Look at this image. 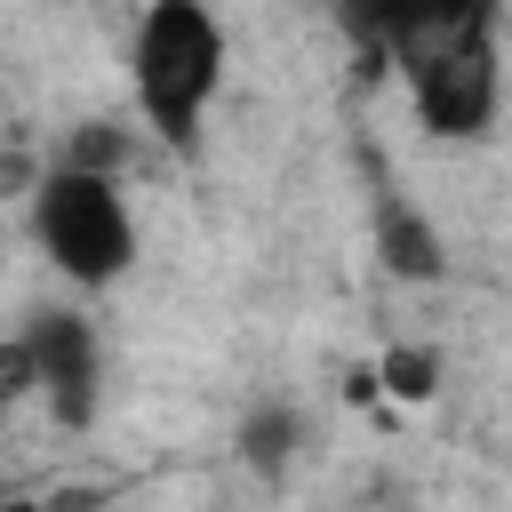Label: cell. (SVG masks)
Masks as SVG:
<instances>
[{
	"label": "cell",
	"instance_id": "3957f363",
	"mask_svg": "<svg viewBox=\"0 0 512 512\" xmlns=\"http://www.w3.org/2000/svg\"><path fill=\"white\" fill-rule=\"evenodd\" d=\"M400 80H408V104L432 136L448 144H472L496 128V104H504V64H496V24H472V32H448V40H424L416 56H400Z\"/></svg>",
	"mask_w": 512,
	"mask_h": 512
},
{
	"label": "cell",
	"instance_id": "277c9868",
	"mask_svg": "<svg viewBox=\"0 0 512 512\" xmlns=\"http://www.w3.org/2000/svg\"><path fill=\"white\" fill-rule=\"evenodd\" d=\"M8 392H40V408L64 424V432H88L96 424V400H104V352H96V328L64 304L32 312L8 344Z\"/></svg>",
	"mask_w": 512,
	"mask_h": 512
},
{
	"label": "cell",
	"instance_id": "8992f818",
	"mask_svg": "<svg viewBox=\"0 0 512 512\" xmlns=\"http://www.w3.org/2000/svg\"><path fill=\"white\" fill-rule=\"evenodd\" d=\"M496 8H504V0H384V64L400 72V56H416L424 40L496 24Z\"/></svg>",
	"mask_w": 512,
	"mask_h": 512
},
{
	"label": "cell",
	"instance_id": "ba28073f",
	"mask_svg": "<svg viewBox=\"0 0 512 512\" xmlns=\"http://www.w3.org/2000/svg\"><path fill=\"white\" fill-rule=\"evenodd\" d=\"M376 376H384V392H392V400H424V392L440 384V360H432L424 344H392V352L376 360Z\"/></svg>",
	"mask_w": 512,
	"mask_h": 512
},
{
	"label": "cell",
	"instance_id": "7a4b0ae2",
	"mask_svg": "<svg viewBox=\"0 0 512 512\" xmlns=\"http://www.w3.org/2000/svg\"><path fill=\"white\" fill-rule=\"evenodd\" d=\"M32 240L72 288H112L136 264V216H128L120 168L56 152V168L32 192Z\"/></svg>",
	"mask_w": 512,
	"mask_h": 512
},
{
	"label": "cell",
	"instance_id": "5b68a950",
	"mask_svg": "<svg viewBox=\"0 0 512 512\" xmlns=\"http://www.w3.org/2000/svg\"><path fill=\"white\" fill-rule=\"evenodd\" d=\"M376 256H384V272L392 280H448V248H440V232L424 224V208L400 192V184H384L376 192Z\"/></svg>",
	"mask_w": 512,
	"mask_h": 512
},
{
	"label": "cell",
	"instance_id": "52a82bcc",
	"mask_svg": "<svg viewBox=\"0 0 512 512\" xmlns=\"http://www.w3.org/2000/svg\"><path fill=\"white\" fill-rule=\"evenodd\" d=\"M240 456H248L256 472H280V464L296 456V416H288V408L248 416V424H240Z\"/></svg>",
	"mask_w": 512,
	"mask_h": 512
},
{
	"label": "cell",
	"instance_id": "9c48e42d",
	"mask_svg": "<svg viewBox=\"0 0 512 512\" xmlns=\"http://www.w3.org/2000/svg\"><path fill=\"white\" fill-rule=\"evenodd\" d=\"M8 512H48V504H32V496H16V504H8Z\"/></svg>",
	"mask_w": 512,
	"mask_h": 512
},
{
	"label": "cell",
	"instance_id": "6da1fadb",
	"mask_svg": "<svg viewBox=\"0 0 512 512\" xmlns=\"http://www.w3.org/2000/svg\"><path fill=\"white\" fill-rule=\"evenodd\" d=\"M224 64H232V40L208 0H144L136 40H128V88H136L144 136L168 152H192L224 88Z\"/></svg>",
	"mask_w": 512,
	"mask_h": 512
}]
</instances>
